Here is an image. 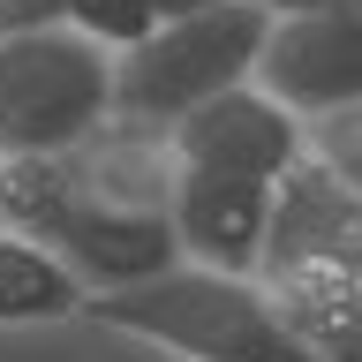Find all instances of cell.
Segmentation results:
<instances>
[{
  "instance_id": "7c38bea8",
  "label": "cell",
  "mask_w": 362,
  "mask_h": 362,
  "mask_svg": "<svg viewBox=\"0 0 362 362\" xmlns=\"http://www.w3.org/2000/svg\"><path fill=\"white\" fill-rule=\"evenodd\" d=\"M310 151L332 166L347 189H362V106L347 113H325V121H310Z\"/></svg>"
},
{
  "instance_id": "277c9868",
  "label": "cell",
  "mask_w": 362,
  "mask_h": 362,
  "mask_svg": "<svg viewBox=\"0 0 362 362\" xmlns=\"http://www.w3.org/2000/svg\"><path fill=\"white\" fill-rule=\"evenodd\" d=\"M264 38H272V16L257 0H219V8H197V16H166L144 45L121 53V121L174 129L181 113L249 83L257 61H264Z\"/></svg>"
},
{
  "instance_id": "8992f818",
  "label": "cell",
  "mask_w": 362,
  "mask_h": 362,
  "mask_svg": "<svg viewBox=\"0 0 362 362\" xmlns=\"http://www.w3.org/2000/svg\"><path fill=\"white\" fill-rule=\"evenodd\" d=\"M257 83L294 106L302 121L362 106V8H310V16H272Z\"/></svg>"
},
{
  "instance_id": "5b68a950",
  "label": "cell",
  "mask_w": 362,
  "mask_h": 362,
  "mask_svg": "<svg viewBox=\"0 0 362 362\" xmlns=\"http://www.w3.org/2000/svg\"><path fill=\"white\" fill-rule=\"evenodd\" d=\"M174 166H204V174H249V181H287L310 158V121L294 106H279L257 76L234 90H219L211 106L181 113L174 129Z\"/></svg>"
},
{
  "instance_id": "7a4b0ae2",
  "label": "cell",
  "mask_w": 362,
  "mask_h": 362,
  "mask_svg": "<svg viewBox=\"0 0 362 362\" xmlns=\"http://www.w3.org/2000/svg\"><path fill=\"white\" fill-rule=\"evenodd\" d=\"M83 317L174 362H317L302 332L287 325L264 272H219L197 257H174L166 272L136 279V287L90 294Z\"/></svg>"
},
{
  "instance_id": "ba28073f",
  "label": "cell",
  "mask_w": 362,
  "mask_h": 362,
  "mask_svg": "<svg viewBox=\"0 0 362 362\" xmlns=\"http://www.w3.org/2000/svg\"><path fill=\"white\" fill-rule=\"evenodd\" d=\"M272 204H279V181L174 166V234H181V257L219 264V272H264Z\"/></svg>"
},
{
  "instance_id": "4fadbf2b",
  "label": "cell",
  "mask_w": 362,
  "mask_h": 362,
  "mask_svg": "<svg viewBox=\"0 0 362 362\" xmlns=\"http://www.w3.org/2000/svg\"><path fill=\"white\" fill-rule=\"evenodd\" d=\"M38 23H68V0H0V30H38Z\"/></svg>"
},
{
  "instance_id": "3957f363",
  "label": "cell",
  "mask_w": 362,
  "mask_h": 362,
  "mask_svg": "<svg viewBox=\"0 0 362 362\" xmlns=\"http://www.w3.org/2000/svg\"><path fill=\"white\" fill-rule=\"evenodd\" d=\"M121 121V53L76 23L0 30V151L61 158Z\"/></svg>"
},
{
  "instance_id": "30bf717a",
  "label": "cell",
  "mask_w": 362,
  "mask_h": 362,
  "mask_svg": "<svg viewBox=\"0 0 362 362\" xmlns=\"http://www.w3.org/2000/svg\"><path fill=\"white\" fill-rule=\"evenodd\" d=\"M272 294L317 362H362V272H287Z\"/></svg>"
},
{
  "instance_id": "8fae6325",
  "label": "cell",
  "mask_w": 362,
  "mask_h": 362,
  "mask_svg": "<svg viewBox=\"0 0 362 362\" xmlns=\"http://www.w3.org/2000/svg\"><path fill=\"white\" fill-rule=\"evenodd\" d=\"M68 23L90 30L98 45H113V53H129V45H144L166 23V8L158 0H68Z\"/></svg>"
},
{
  "instance_id": "52a82bcc",
  "label": "cell",
  "mask_w": 362,
  "mask_h": 362,
  "mask_svg": "<svg viewBox=\"0 0 362 362\" xmlns=\"http://www.w3.org/2000/svg\"><path fill=\"white\" fill-rule=\"evenodd\" d=\"M287 272H362V189H347L317 151L279 181V204H272L264 279H287Z\"/></svg>"
},
{
  "instance_id": "2e32d148",
  "label": "cell",
  "mask_w": 362,
  "mask_h": 362,
  "mask_svg": "<svg viewBox=\"0 0 362 362\" xmlns=\"http://www.w3.org/2000/svg\"><path fill=\"white\" fill-rule=\"evenodd\" d=\"M8 166H16V158L0 151V219H8Z\"/></svg>"
},
{
  "instance_id": "9c48e42d",
  "label": "cell",
  "mask_w": 362,
  "mask_h": 362,
  "mask_svg": "<svg viewBox=\"0 0 362 362\" xmlns=\"http://www.w3.org/2000/svg\"><path fill=\"white\" fill-rule=\"evenodd\" d=\"M90 287L38 242L23 234L16 219H0V332H30V325H61V317H83Z\"/></svg>"
},
{
  "instance_id": "5bb4252c",
  "label": "cell",
  "mask_w": 362,
  "mask_h": 362,
  "mask_svg": "<svg viewBox=\"0 0 362 362\" xmlns=\"http://www.w3.org/2000/svg\"><path fill=\"white\" fill-rule=\"evenodd\" d=\"M264 16H310V8H362V0H257Z\"/></svg>"
},
{
  "instance_id": "6da1fadb",
  "label": "cell",
  "mask_w": 362,
  "mask_h": 362,
  "mask_svg": "<svg viewBox=\"0 0 362 362\" xmlns=\"http://www.w3.org/2000/svg\"><path fill=\"white\" fill-rule=\"evenodd\" d=\"M8 219L23 234H38L90 294L136 287L181 257L174 144H166V129L113 121L83 151L16 158L8 166Z\"/></svg>"
},
{
  "instance_id": "9a60e30c",
  "label": "cell",
  "mask_w": 362,
  "mask_h": 362,
  "mask_svg": "<svg viewBox=\"0 0 362 362\" xmlns=\"http://www.w3.org/2000/svg\"><path fill=\"white\" fill-rule=\"evenodd\" d=\"M166 16H197V8H219V0H158Z\"/></svg>"
}]
</instances>
